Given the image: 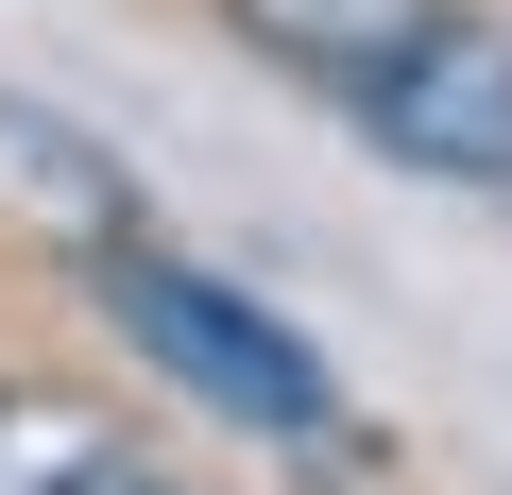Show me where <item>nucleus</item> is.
I'll return each instance as SVG.
<instances>
[{
	"label": "nucleus",
	"mask_w": 512,
	"mask_h": 495,
	"mask_svg": "<svg viewBox=\"0 0 512 495\" xmlns=\"http://www.w3.org/2000/svg\"><path fill=\"white\" fill-rule=\"evenodd\" d=\"M0 188H18L69 257H120V239H154V205H137V171L86 137V120H52V103H0Z\"/></svg>",
	"instance_id": "obj_3"
},
{
	"label": "nucleus",
	"mask_w": 512,
	"mask_h": 495,
	"mask_svg": "<svg viewBox=\"0 0 512 495\" xmlns=\"http://www.w3.org/2000/svg\"><path fill=\"white\" fill-rule=\"evenodd\" d=\"M239 18V52H274V69H308V86H376L444 0H222Z\"/></svg>",
	"instance_id": "obj_4"
},
{
	"label": "nucleus",
	"mask_w": 512,
	"mask_h": 495,
	"mask_svg": "<svg viewBox=\"0 0 512 495\" xmlns=\"http://www.w3.org/2000/svg\"><path fill=\"white\" fill-rule=\"evenodd\" d=\"M103 274V308H120V342L154 359V376H188L222 427H256V444H291V461H359V410H342V376L256 308V291H222L205 257H171V239H120V257H86Z\"/></svg>",
	"instance_id": "obj_1"
},
{
	"label": "nucleus",
	"mask_w": 512,
	"mask_h": 495,
	"mask_svg": "<svg viewBox=\"0 0 512 495\" xmlns=\"http://www.w3.org/2000/svg\"><path fill=\"white\" fill-rule=\"evenodd\" d=\"M359 103V137L393 154V171H427V188H478V205H512V18H444L376 69V86H342Z\"/></svg>",
	"instance_id": "obj_2"
},
{
	"label": "nucleus",
	"mask_w": 512,
	"mask_h": 495,
	"mask_svg": "<svg viewBox=\"0 0 512 495\" xmlns=\"http://www.w3.org/2000/svg\"><path fill=\"white\" fill-rule=\"evenodd\" d=\"M103 478V410L52 376H0V495H86Z\"/></svg>",
	"instance_id": "obj_5"
},
{
	"label": "nucleus",
	"mask_w": 512,
	"mask_h": 495,
	"mask_svg": "<svg viewBox=\"0 0 512 495\" xmlns=\"http://www.w3.org/2000/svg\"><path fill=\"white\" fill-rule=\"evenodd\" d=\"M86 495H171V478H137V461H103V478H86Z\"/></svg>",
	"instance_id": "obj_6"
}]
</instances>
